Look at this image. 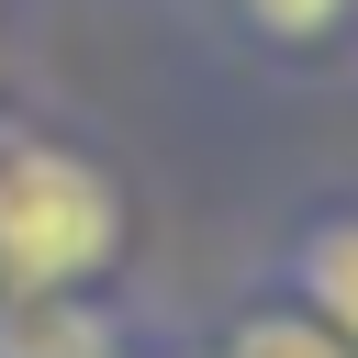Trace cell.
<instances>
[{
	"mask_svg": "<svg viewBox=\"0 0 358 358\" xmlns=\"http://www.w3.org/2000/svg\"><path fill=\"white\" fill-rule=\"evenodd\" d=\"M336 11H347V0H246V22H257V34H280V45L336 34Z\"/></svg>",
	"mask_w": 358,
	"mask_h": 358,
	"instance_id": "cell-5",
	"label": "cell"
},
{
	"mask_svg": "<svg viewBox=\"0 0 358 358\" xmlns=\"http://www.w3.org/2000/svg\"><path fill=\"white\" fill-rule=\"evenodd\" d=\"M224 358H347L313 313H246L235 336H224Z\"/></svg>",
	"mask_w": 358,
	"mask_h": 358,
	"instance_id": "cell-4",
	"label": "cell"
},
{
	"mask_svg": "<svg viewBox=\"0 0 358 358\" xmlns=\"http://www.w3.org/2000/svg\"><path fill=\"white\" fill-rule=\"evenodd\" d=\"M123 246V190L45 134H0V291H90Z\"/></svg>",
	"mask_w": 358,
	"mask_h": 358,
	"instance_id": "cell-1",
	"label": "cell"
},
{
	"mask_svg": "<svg viewBox=\"0 0 358 358\" xmlns=\"http://www.w3.org/2000/svg\"><path fill=\"white\" fill-rule=\"evenodd\" d=\"M0 358H112V324L78 291H11L0 302Z\"/></svg>",
	"mask_w": 358,
	"mask_h": 358,
	"instance_id": "cell-2",
	"label": "cell"
},
{
	"mask_svg": "<svg viewBox=\"0 0 358 358\" xmlns=\"http://www.w3.org/2000/svg\"><path fill=\"white\" fill-rule=\"evenodd\" d=\"M291 268H302V302H313V324H324V336L358 358V213H347V224H313Z\"/></svg>",
	"mask_w": 358,
	"mask_h": 358,
	"instance_id": "cell-3",
	"label": "cell"
}]
</instances>
